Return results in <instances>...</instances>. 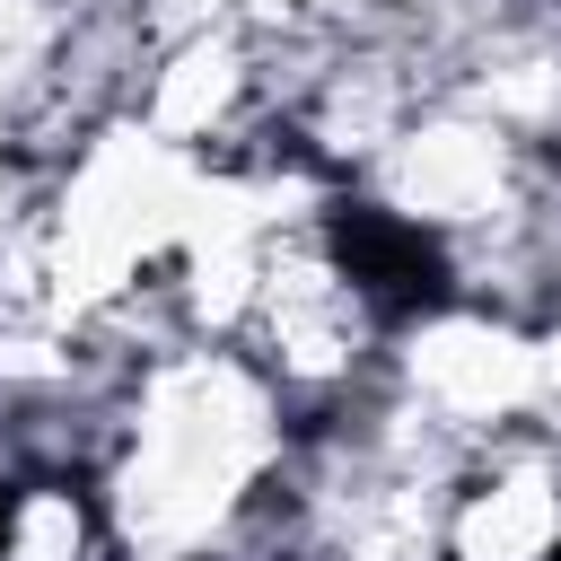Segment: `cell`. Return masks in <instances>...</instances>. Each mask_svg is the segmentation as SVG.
Returning a JSON list of instances; mask_svg holds the SVG:
<instances>
[{
  "label": "cell",
  "mask_w": 561,
  "mask_h": 561,
  "mask_svg": "<svg viewBox=\"0 0 561 561\" xmlns=\"http://www.w3.org/2000/svg\"><path fill=\"white\" fill-rule=\"evenodd\" d=\"M333 237H342V272H351V289L377 298L386 316H412V307L438 298V254H430L421 228H394V219H377V210H342Z\"/></svg>",
  "instance_id": "obj_1"
}]
</instances>
